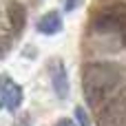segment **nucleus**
Listing matches in <instances>:
<instances>
[{
    "label": "nucleus",
    "instance_id": "f257e3e1",
    "mask_svg": "<svg viewBox=\"0 0 126 126\" xmlns=\"http://www.w3.org/2000/svg\"><path fill=\"white\" fill-rule=\"evenodd\" d=\"M122 80H124V73L117 64L89 62L82 69V91H84L86 104L95 111L106 106L113 100L115 91L120 89Z\"/></svg>",
    "mask_w": 126,
    "mask_h": 126
},
{
    "label": "nucleus",
    "instance_id": "f03ea898",
    "mask_svg": "<svg viewBox=\"0 0 126 126\" xmlns=\"http://www.w3.org/2000/svg\"><path fill=\"white\" fill-rule=\"evenodd\" d=\"M91 27L100 33H122V31H126V2L109 4L104 9H100L93 16Z\"/></svg>",
    "mask_w": 126,
    "mask_h": 126
},
{
    "label": "nucleus",
    "instance_id": "7ed1b4c3",
    "mask_svg": "<svg viewBox=\"0 0 126 126\" xmlns=\"http://www.w3.org/2000/svg\"><path fill=\"white\" fill-rule=\"evenodd\" d=\"M97 124L100 126H126V93H122L120 97L111 100L106 106L100 109Z\"/></svg>",
    "mask_w": 126,
    "mask_h": 126
},
{
    "label": "nucleus",
    "instance_id": "20e7f679",
    "mask_svg": "<svg viewBox=\"0 0 126 126\" xmlns=\"http://www.w3.org/2000/svg\"><path fill=\"white\" fill-rule=\"evenodd\" d=\"M49 78H51V86L55 91V95L60 100H66L71 93V84H69V73L66 66L60 58H51L49 60Z\"/></svg>",
    "mask_w": 126,
    "mask_h": 126
},
{
    "label": "nucleus",
    "instance_id": "39448f33",
    "mask_svg": "<svg viewBox=\"0 0 126 126\" xmlns=\"http://www.w3.org/2000/svg\"><path fill=\"white\" fill-rule=\"evenodd\" d=\"M22 104V89L9 75H0V109L16 111Z\"/></svg>",
    "mask_w": 126,
    "mask_h": 126
},
{
    "label": "nucleus",
    "instance_id": "423d86ee",
    "mask_svg": "<svg viewBox=\"0 0 126 126\" xmlns=\"http://www.w3.org/2000/svg\"><path fill=\"white\" fill-rule=\"evenodd\" d=\"M7 18H9V27L13 29V33H20L27 24V9L22 2L18 0H11L7 4Z\"/></svg>",
    "mask_w": 126,
    "mask_h": 126
},
{
    "label": "nucleus",
    "instance_id": "0eeeda50",
    "mask_svg": "<svg viewBox=\"0 0 126 126\" xmlns=\"http://www.w3.org/2000/svg\"><path fill=\"white\" fill-rule=\"evenodd\" d=\"M38 31L42 35H55L62 31V18L58 11H47L40 20H38Z\"/></svg>",
    "mask_w": 126,
    "mask_h": 126
},
{
    "label": "nucleus",
    "instance_id": "6e6552de",
    "mask_svg": "<svg viewBox=\"0 0 126 126\" xmlns=\"http://www.w3.org/2000/svg\"><path fill=\"white\" fill-rule=\"evenodd\" d=\"M11 42H13V29H9V27L0 24V60L9 53Z\"/></svg>",
    "mask_w": 126,
    "mask_h": 126
},
{
    "label": "nucleus",
    "instance_id": "1a4fd4ad",
    "mask_svg": "<svg viewBox=\"0 0 126 126\" xmlns=\"http://www.w3.org/2000/svg\"><path fill=\"white\" fill-rule=\"evenodd\" d=\"M75 122H78V126H91L89 115H86V111L82 106H75Z\"/></svg>",
    "mask_w": 126,
    "mask_h": 126
},
{
    "label": "nucleus",
    "instance_id": "9d476101",
    "mask_svg": "<svg viewBox=\"0 0 126 126\" xmlns=\"http://www.w3.org/2000/svg\"><path fill=\"white\" fill-rule=\"evenodd\" d=\"M82 0H64V11H75V7L80 4Z\"/></svg>",
    "mask_w": 126,
    "mask_h": 126
},
{
    "label": "nucleus",
    "instance_id": "9b49d317",
    "mask_svg": "<svg viewBox=\"0 0 126 126\" xmlns=\"http://www.w3.org/2000/svg\"><path fill=\"white\" fill-rule=\"evenodd\" d=\"M55 126H75L73 124V120H69V117H62V120H58Z\"/></svg>",
    "mask_w": 126,
    "mask_h": 126
}]
</instances>
